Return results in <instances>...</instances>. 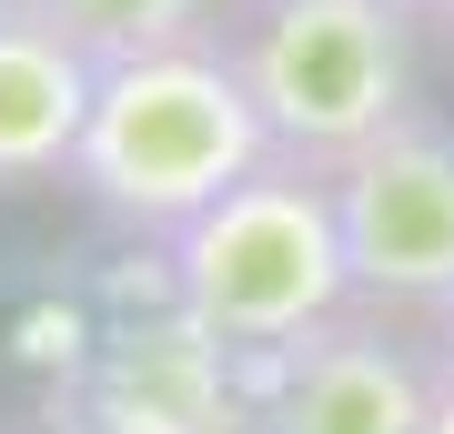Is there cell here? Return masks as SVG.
<instances>
[{
  "label": "cell",
  "mask_w": 454,
  "mask_h": 434,
  "mask_svg": "<svg viewBox=\"0 0 454 434\" xmlns=\"http://www.w3.org/2000/svg\"><path fill=\"white\" fill-rule=\"evenodd\" d=\"M333 223L364 304H454V131L404 112L354 162H333Z\"/></svg>",
  "instance_id": "cell-4"
},
{
  "label": "cell",
  "mask_w": 454,
  "mask_h": 434,
  "mask_svg": "<svg viewBox=\"0 0 454 434\" xmlns=\"http://www.w3.org/2000/svg\"><path fill=\"white\" fill-rule=\"evenodd\" d=\"M91 414H112L121 434H253V374L232 343H212L192 313L131 323V334L101 343L91 364Z\"/></svg>",
  "instance_id": "cell-6"
},
{
  "label": "cell",
  "mask_w": 454,
  "mask_h": 434,
  "mask_svg": "<svg viewBox=\"0 0 454 434\" xmlns=\"http://www.w3.org/2000/svg\"><path fill=\"white\" fill-rule=\"evenodd\" d=\"M0 11H11V0H0Z\"/></svg>",
  "instance_id": "cell-14"
},
{
  "label": "cell",
  "mask_w": 454,
  "mask_h": 434,
  "mask_svg": "<svg viewBox=\"0 0 454 434\" xmlns=\"http://www.w3.org/2000/svg\"><path fill=\"white\" fill-rule=\"evenodd\" d=\"M51 434H121V424H112V414H91V404H71V414L51 424Z\"/></svg>",
  "instance_id": "cell-10"
},
{
  "label": "cell",
  "mask_w": 454,
  "mask_h": 434,
  "mask_svg": "<svg viewBox=\"0 0 454 434\" xmlns=\"http://www.w3.org/2000/svg\"><path fill=\"white\" fill-rule=\"evenodd\" d=\"M434 374L454 384V304H434Z\"/></svg>",
  "instance_id": "cell-9"
},
{
  "label": "cell",
  "mask_w": 454,
  "mask_h": 434,
  "mask_svg": "<svg viewBox=\"0 0 454 434\" xmlns=\"http://www.w3.org/2000/svg\"><path fill=\"white\" fill-rule=\"evenodd\" d=\"M232 11H253V0H232Z\"/></svg>",
  "instance_id": "cell-13"
},
{
  "label": "cell",
  "mask_w": 454,
  "mask_h": 434,
  "mask_svg": "<svg viewBox=\"0 0 454 434\" xmlns=\"http://www.w3.org/2000/svg\"><path fill=\"white\" fill-rule=\"evenodd\" d=\"M424 434H454V384H434V414H424Z\"/></svg>",
  "instance_id": "cell-11"
},
{
  "label": "cell",
  "mask_w": 454,
  "mask_h": 434,
  "mask_svg": "<svg viewBox=\"0 0 454 434\" xmlns=\"http://www.w3.org/2000/svg\"><path fill=\"white\" fill-rule=\"evenodd\" d=\"M404 20H454V0H394Z\"/></svg>",
  "instance_id": "cell-12"
},
{
  "label": "cell",
  "mask_w": 454,
  "mask_h": 434,
  "mask_svg": "<svg viewBox=\"0 0 454 434\" xmlns=\"http://www.w3.org/2000/svg\"><path fill=\"white\" fill-rule=\"evenodd\" d=\"M101 61L82 41H61L41 11H0V193L20 182H71V152H82Z\"/></svg>",
  "instance_id": "cell-7"
},
{
  "label": "cell",
  "mask_w": 454,
  "mask_h": 434,
  "mask_svg": "<svg viewBox=\"0 0 454 434\" xmlns=\"http://www.w3.org/2000/svg\"><path fill=\"white\" fill-rule=\"evenodd\" d=\"M61 41H82L91 61H142L172 41H212V0H20Z\"/></svg>",
  "instance_id": "cell-8"
},
{
  "label": "cell",
  "mask_w": 454,
  "mask_h": 434,
  "mask_svg": "<svg viewBox=\"0 0 454 434\" xmlns=\"http://www.w3.org/2000/svg\"><path fill=\"white\" fill-rule=\"evenodd\" d=\"M273 162L243 71L223 41H172L142 61H101L82 152H71V193L121 233H182L192 212H212L243 172Z\"/></svg>",
  "instance_id": "cell-1"
},
{
  "label": "cell",
  "mask_w": 454,
  "mask_h": 434,
  "mask_svg": "<svg viewBox=\"0 0 454 434\" xmlns=\"http://www.w3.org/2000/svg\"><path fill=\"white\" fill-rule=\"evenodd\" d=\"M172 304L202 323L212 343H232L243 364L293 354L303 334L354 304V263H343V223H333V182L303 162H262L243 172L212 212L172 233Z\"/></svg>",
  "instance_id": "cell-2"
},
{
  "label": "cell",
  "mask_w": 454,
  "mask_h": 434,
  "mask_svg": "<svg viewBox=\"0 0 454 434\" xmlns=\"http://www.w3.org/2000/svg\"><path fill=\"white\" fill-rule=\"evenodd\" d=\"M414 20L394 0H253L232 31V71H243L262 131L283 162L333 172L373 131L414 112Z\"/></svg>",
  "instance_id": "cell-3"
},
{
  "label": "cell",
  "mask_w": 454,
  "mask_h": 434,
  "mask_svg": "<svg viewBox=\"0 0 454 434\" xmlns=\"http://www.w3.org/2000/svg\"><path fill=\"white\" fill-rule=\"evenodd\" d=\"M243 374H253V434H424L434 384H444L394 334H364L343 313Z\"/></svg>",
  "instance_id": "cell-5"
}]
</instances>
